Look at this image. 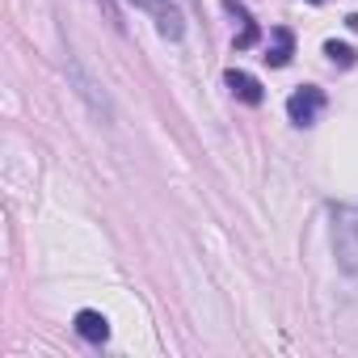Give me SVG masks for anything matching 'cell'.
I'll list each match as a JSON object with an SVG mask.
<instances>
[{"label":"cell","mask_w":358,"mask_h":358,"mask_svg":"<svg viewBox=\"0 0 358 358\" xmlns=\"http://www.w3.org/2000/svg\"><path fill=\"white\" fill-rule=\"evenodd\" d=\"M345 26H350V30L358 34V13H350V17H345Z\"/></svg>","instance_id":"11"},{"label":"cell","mask_w":358,"mask_h":358,"mask_svg":"<svg viewBox=\"0 0 358 358\" xmlns=\"http://www.w3.org/2000/svg\"><path fill=\"white\" fill-rule=\"evenodd\" d=\"M97 5L106 9V17H110V26H114V30H122V17H118V9H114V0H97Z\"/></svg>","instance_id":"10"},{"label":"cell","mask_w":358,"mask_h":358,"mask_svg":"<svg viewBox=\"0 0 358 358\" xmlns=\"http://www.w3.org/2000/svg\"><path fill=\"white\" fill-rule=\"evenodd\" d=\"M333 253H337V266L358 278V207L354 203L333 207Z\"/></svg>","instance_id":"1"},{"label":"cell","mask_w":358,"mask_h":358,"mask_svg":"<svg viewBox=\"0 0 358 358\" xmlns=\"http://www.w3.org/2000/svg\"><path fill=\"white\" fill-rule=\"evenodd\" d=\"M308 5H320V0H308Z\"/></svg>","instance_id":"12"},{"label":"cell","mask_w":358,"mask_h":358,"mask_svg":"<svg viewBox=\"0 0 358 358\" xmlns=\"http://www.w3.org/2000/svg\"><path fill=\"white\" fill-rule=\"evenodd\" d=\"M257 43H262L257 22H245V26H241V34H236V51H249V47H257Z\"/></svg>","instance_id":"9"},{"label":"cell","mask_w":358,"mask_h":358,"mask_svg":"<svg viewBox=\"0 0 358 358\" xmlns=\"http://www.w3.org/2000/svg\"><path fill=\"white\" fill-rule=\"evenodd\" d=\"M291 55H295V34H291L287 26H274L270 38H266V55H262V59H266L270 68H287Z\"/></svg>","instance_id":"5"},{"label":"cell","mask_w":358,"mask_h":358,"mask_svg":"<svg viewBox=\"0 0 358 358\" xmlns=\"http://www.w3.org/2000/svg\"><path fill=\"white\" fill-rule=\"evenodd\" d=\"M148 13L156 17V34L160 38H169V43H177L186 34V22H182V9L173 5V0H152L148 5Z\"/></svg>","instance_id":"4"},{"label":"cell","mask_w":358,"mask_h":358,"mask_svg":"<svg viewBox=\"0 0 358 358\" xmlns=\"http://www.w3.org/2000/svg\"><path fill=\"white\" fill-rule=\"evenodd\" d=\"M224 85L245 101V106H262L266 101V89H262V80L257 76H249V72H241V68H232L228 76H224Z\"/></svg>","instance_id":"6"},{"label":"cell","mask_w":358,"mask_h":358,"mask_svg":"<svg viewBox=\"0 0 358 358\" xmlns=\"http://www.w3.org/2000/svg\"><path fill=\"white\" fill-rule=\"evenodd\" d=\"M72 324H76V333H80L85 341H93V345H101V341L110 337V320H106L101 312H93V308H80Z\"/></svg>","instance_id":"7"},{"label":"cell","mask_w":358,"mask_h":358,"mask_svg":"<svg viewBox=\"0 0 358 358\" xmlns=\"http://www.w3.org/2000/svg\"><path fill=\"white\" fill-rule=\"evenodd\" d=\"M68 76H72V85H76V93H80V97L89 101V110H93V118L110 127V122H114V110H110V101H106V93H97V85H93V80L85 76V68H80L76 59H68Z\"/></svg>","instance_id":"3"},{"label":"cell","mask_w":358,"mask_h":358,"mask_svg":"<svg viewBox=\"0 0 358 358\" xmlns=\"http://www.w3.org/2000/svg\"><path fill=\"white\" fill-rule=\"evenodd\" d=\"M324 55H329V64H337V68H354L358 64V51L354 47H345V43H324Z\"/></svg>","instance_id":"8"},{"label":"cell","mask_w":358,"mask_h":358,"mask_svg":"<svg viewBox=\"0 0 358 358\" xmlns=\"http://www.w3.org/2000/svg\"><path fill=\"white\" fill-rule=\"evenodd\" d=\"M320 110H324V89H316V85H303L287 97V118L295 127H312L320 118Z\"/></svg>","instance_id":"2"}]
</instances>
